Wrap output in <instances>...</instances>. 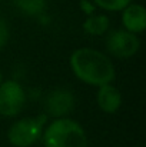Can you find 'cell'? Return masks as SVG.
Masks as SVG:
<instances>
[{"label": "cell", "mask_w": 146, "mask_h": 147, "mask_svg": "<svg viewBox=\"0 0 146 147\" xmlns=\"http://www.w3.org/2000/svg\"><path fill=\"white\" fill-rule=\"evenodd\" d=\"M70 66L79 80L92 86H103L115 79V67L110 59L95 49L83 47L73 51Z\"/></svg>", "instance_id": "cell-1"}, {"label": "cell", "mask_w": 146, "mask_h": 147, "mask_svg": "<svg viewBox=\"0 0 146 147\" xmlns=\"http://www.w3.org/2000/svg\"><path fill=\"white\" fill-rule=\"evenodd\" d=\"M46 147H89L82 126L70 119L54 120L43 134Z\"/></svg>", "instance_id": "cell-2"}, {"label": "cell", "mask_w": 146, "mask_h": 147, "mask_svg": "<svg viewBox=\"0 0 146 147\" xmlns=\"http://www.w3.org/2000/svg\"><path fill=\"white\" fill-rule=\"evenodd\" d=\"M46 121V116L26 117L17 120L9 130V142L14 147H29L37 142L42 136L43 124Z\"/></svg>", "instance_id": "cell-3"}, {"label": "cell", "mask_w": 146, "mask_h": 147, "mask_svg": "<svg viewBox=\"0 0 146 147\" xmlns=\"http://www.w3.org/2000/svg\"><path fill=\"white\" fill-rule=\"evenodd\" d=\"M26 94L23 87L13 80L0 83V114L6 117L16 116L24 106Z\"/></svg>", "instance_id": "cell-4"}, {"label": "cell", "mask_w": 146, "mask_h": 147, "mask_svg": "<svg viewBox=\"0 0 146 147\" xmlns=\"http://www.w3.org/2000/svg\"><path fill=\"white\" fill-rule=\"evenodd\" d=\"M107 50L116 57H132L139 50V39L128 30H115L106 42Z\"/></svg>", "instance_id": "cell-5"}, {"label": "cell", "mask_w": 146, "mask_h": 147, "mask_svg": "<svg viewBox=\"0 0 146 147\" xmlns=\"http://www.w3.org/2000/svg\"><path fill=\"white\" fill-rule=\"evenodd\" d=\"M75 107V97L69 90L57 89L49 93L46 97V110L50 116L62 119L69 114Z\"/></svg>", "instance_id": "cell-6"}, {"label": "cell", "mask_w": 146, "mask_h": 147, "mask_svg": "<svg viewBox=\"0 0 146 147\" xmlns=\"http://www.w3.org/2000/svg\"><path fill=\"white\" fill-rule=\"evenodd\" d=\"M123 26L130 33H142L146 27V10L142 4H128L122 16Z\"/></svg>", "instance_id": "cell-7"}, {"label": "cell", "mask_w": 146, "mask_h": 147, "mask_svg": "<svg viewBox=\"0 0 146 147\" xmlns=\"http://www.w3.org/2000/svg\"><path fill=\"white\" fill-rule=\"evenodd\" d=\"M99 92H97V104L99 107L105 111V113H115L117 111V109L120 107L122 103V94L120 92L112 86L110 83L99 86Z\"/></svg>", "instance_id": "cell-8"}, {"label": "cell", "mask_w": 146, "mask_h": 147, "mask_svg": "<svg viewBox=\"0 0 146 147\" xmlns=\"http://www.w3.org/2000/svg\"><path fill=\"white\" fill-rule=\"evenodd\" d=\"M109 27V19L103 14H97V16H90L85 23H83V29L86 33L93 34V36H100L103 34Z\"/></svg>", "instance_id": "cell-9"}, {"label": "cell", "mask_w": 146, "mask_h": 147, "mask_svg": "<svg viewBox=\"0 0 146 147\" xmlns=\"http://www.w3.org/2000/svg\"><path fill=\"white\" fill-rule=\"evenodd\" d=\"M14 4L26 14H40L46 7V0H14Z\"/></svg>", "instance_id": "cell-10"}, {"label": "cell", "mask_w": 146, "mask_h": 147, "mask_svg": "<svg viewBox=\"0 0 146 147\" xmlns=\"http://www.w3.org/2000/svg\"><path fill=\"white\" fill-rule=\"evenodd\" d=\"M93 1L105 10L117 11V10H123L128 4H130L132 0H93Z\"/></svg>", "instance_id": "cell-11"}, {"label": "cell", "mask_w": 146, "mask_h": 147, "mask_svg": "<svg viewBox=\"0 0 146 147\" xmlns=\"http://www.w3.org/2000/svg\"><path fill=\"white\" fill-rule=\"evenodd\" d=\"M7 40H9V29H7V24L0 19V49L6 46Z\"/></svg>", "instance_id": "cell-12"}, {"label": "cell", "mask_w": 146, "mask_h": 147, "mask_svg": "<svg viewBox=\"0 0 146 147\" xmlns=\"http://www.w3.org/2000/svg\"><path fill=\"white\" fill-rule=\"evenodd\" d=\"M82 6H85V11L86 13H92L93 11V6H90V4L88 6L86 4V0H82Z\"/></svg>", "instance_id": "cell-13"}, {"label": "cell", "mask_w": 146, "mask_h": 147, "mask_svg": "<svg viewBox=\"0 0 146 147\" xmlns=\"http://www.w3.org/2000/svg\"><path fill=\"white\" fill-rule=\"evenodd\" d=\"M0 83H1V73H0Z\"/></svg>", "instance_id": "cell-14"}]
</instances>
